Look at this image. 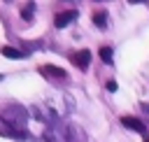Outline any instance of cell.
Returning a JSON list of instances; mask_svg holds the SVG:
<instances>
[{
  "label": "cell",
  "instance_id": "cell-1",
  "mask_svg": "<svg viewBox=\"0 0 149 142\" xmlns=\"http://www.w3.org/2000/svg\"><path fill=\"white\" fill-rule=\"evenodd\" d=\"M72 107H74V100L68 95V93H51L49 98H44L42 102H35L33 107H30V112L40 119V121H44V123H56V121H63L70 112H72Z\"/></svg>",
  "mask_w": 149,
  "mask_h": 142
},
{
  "label": "cell",
  "instance_id": "cell-2",
  "mask_svg": "<svg viewBox=\"0 0 149 142\" xmlns=\"http://www.w3.org/2000/svg\"><path fill=\"white\" fill-rule=\"evenodd\" d=\"M44 140L47 142H86V130L70 119L56 121L44 130Z\"/></svg>",
  "mask_w": 149,
  "mask_h": 142
},
{
  "label": "cell",
  "instance_id": "cell-3",
  "mask_svg": "<svg viewBox=\"0 0 149 142\" xmlns=\"http://www.w3.org/2000/svg\"><path fill=\"white\" fill-rule=\"evenodd\" d=\"M0 121H5L9 128H14L16 133H26V126H28V109L23 105H7L2 112H0Z\"/></svg>",
  "mask_w": 149,
  "mask_h": 142
},
{
  "label": "cell",
  "instance_id": "cell-4",
  "mask_svg": "<svg viewBox=\"0 0 149 142\" xmlns=\"http://www.w3.org/2000/svg\"><path fill=\"white\" fill-rule=\"evenodd\" d=\"M70 61H72V65H77L79 70H86V68H88V63H91V51H88V49H81V51L72 54V56H70Z\"/></svg>",
  "mask_w": 149,
  "mask_h": 142
},
{
  "label": "cell",
  "instance_id": "cell-5",
  "mask_svg": "<svg viewBox=\"0 0 149 142\" xmlns=\"http://www.w3.org/2000/svg\"><path fill=\"white\" fill-rule=\"evenodd\" d=\"M77 19V9H65V12H61V14H56V19H54V26L56 28H65L70 21H74Z\"/></svg>",
  "mask_w": 149,
  "mask_h": 142
},
{
  "label": "cell",
  "instance_id": "cell-6",
  "mask_svg": "<svg viewBox=\"0 0 149 142\" xmlns=\"http://www.w3.org/2000/svg\"><path fill=\"white\" fill-rule=\"evenodd\" d=\"M121 123H123L126 128L135 130V133H147V126H144V121H140V119H135V116H121Z\"/></svg>",
  "mask_w": 149,
  "mask_h": 142
},
{
  "label": "cell",
  "instance_id": "cell-7",
  "mask_svg": "<svg viewBox=\"0 0 149 142\" xmlns=\"http://www.w3.org/2000/svg\"><path fill=\"white\" fill-rule=\"evenodd\" d=\"M40 72H42L44 77H58V79H65V77H68L65 70H61V68H56V65H42Z\"/></svg>",
  "mask_w": 149,
  "mask_h": 142
},
{
  "label": "cell",
  "instance_id": "cell-8",
  "mask_svg": "<svg viewBox=\"0 0 149 142\" xmlns=\"http://www.w3.org/2000/svg\"><path fill=\"white\" fill-rule=\"evenodd\" d=\"M0 54L7 56V58H26V56H28L26 51H21V49H16V47H0Z\"/></svg>",
  "mask_w": 149,
  "mask_h": 142
},
{
  "label": "cell",
  "instance_id": "cell-9",
  "mask_svg": "<svg viewBox=\"0 0 149 142\" xmlns=\"http://www.w3.org/2000/svg\"><path fill=\"white\" fill-rule=\"evenodd\" d=\"M0 135H5V137H28V133H16V130L9 128L5 121H0Z\"/></svg>",
  "mask_w": 149,
  "mask_h": 142
},
{
  "label": "cell",
  "instance_id": "cell-10",
  "mask_svg": "<svg viewBox=\"0 0 149 142\" xmlns=\"http://www.w3.org/2000/svg\"><path fill=\"white\" fill-rule=\"evenodd\" d=\"M93 23H95L98 28H107V12H105V9L95 12V14H93Z\"/></svg>",
  "mask_w": 149,
  "mask_h": 142
},
{
  "label": "cell",
  "instance_id": "cell-11",
  "mask_svg": "<svg viewBox=\"0 0 149 142\" xmlns=\"http://www.w3.org/2000/svg\"><path fill=\"white\" fill-rule=\"evenodd\" d=\"M98 56H100L105 63H112V61H114V51H112V47H100Z\"/></svg>",
  "mask_w": 149,
  "mask_h": 142
},
{
  "label": "cell",
  "instance_id": "cell-12",
  "mask_svg": "<svg viewBox=\"0 0 149 142\" xmlns=\"http://www.w3.org/2000/svg\"><path fill=\"white\" fill-rule=\"evenodd\" d=\"M21 16H23L26 21H33V2H28V5L23 7V12H21Z\"/></svg>",
  "mask_w": 149,
  "mask_h": 142
},
{
  "label": "cell",
  "instance_id": "cell-13",
  "mask_svg": "<svg viewBox=\"0 0 149 142\" xmlns=\"http://www.w3.org/2000/svg\"><path fill=\"white\" fill-rule=\"evenodd\" d=\"M105 88H107V91H109V93H114V91H116V88H119V84H116V81H114V79H109V81H107V84H105Z\"/></svg>",
  "mask_w": 149,
  "mask_h": 142
},
{
  "label": "cell",
  "instance_id": "cell-14",
  "mask_svg": "<svg viewBox=\"0 0 149 142\" xmlns=\"http://www.w3.org/2000/svg\"><path fill=\"white\" fill-rule=\"evenodd\" d=\"M130 5H149V0H128Z\"/></svg>",
  "mask_w": 149,
  "mask_h": 142
},
{
  "label": "cell",
  "instance_id": "cell-15",
  "mask_svg": "<svg viewBox=\"0 0 149 142\" xmlns=\"http://www.w3.org/2000/svg\"><path fill=\"white\" fill-rule=\"evenodd\" d=\"M142 142H149V137H144V140H142Z\"/></svg>",
  "mask_w": 149,
  "mask_h": 142
},
{
  "label": "cell",
  "instance_id": "cell-16",
  "mask_svg": "<svg viewBox=\"0 0 149 142\" xmlns=\"http://www.w3.org/2000/svg\"><path fill=\"white\" fill-rule=\"evenodd\" d=\"M70 2H79V0H70Z\"/></svg>",
  "mask_w": 149,
  "mask_h": 142
},
{
  "label": "cell",
  "instance_id": "cell-17",
  "mask_svg": "<svg viewBox=\"0 0 149 142\" xmlns=\"http://www.w3.org/2000/svg\"><path fill=\"white\" fill-rule=\"evenodd\" d=\"M0 81H2V74H0Z\"/></svg>",
  "mask_w": 149,
  "mask_h": 142
}]
</instances>
